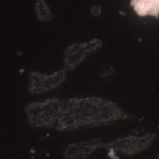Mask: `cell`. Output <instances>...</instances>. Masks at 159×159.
I'll use <instances>...</instances> for the list:
<instances>
[{
	"label": "cell",
	"mask_w": 159,
	"mask_h": 159,
	"mask_svg": "<svg viewBox=\"0 0 159 159\" xmlns=\"http://www.w3.org/2000/svg\"><path fill=\"white\" fill-rule=\"evenodd\" d=\"M154 139V135L152 133H147L142 136L129 135L114 142L110 147L123 154L134 155L148 148Z\"/></svg>",
	"instance_id": "obj_1"
},
{
	"label": "cell",
	"mask_w": 159,
	"mask_h": 159,
	"mask_svg": "<svg viewBox=\"0 0 159 159\" xmlns=\"http://www.w3.org/2000/svg\"><path fill=\"white\" fill-rule=\"evenodd\" d=\"M101 46V42L98 39H94L85 43L76 44L70 48L69 61L70 66H75L86 57L90 52L98 49Z\"/></svg>",
	"instance_id": "obj_2"
},
{
	"label": "cell",
	"mask_w": 159,
	"mask_h": 159,
	"mask_svg": "<svg viewBox=\"0 0 159 159\" xmlns=\"http://www.w3.org/2000/svg\"><path fill=\"white\" fill-rule=\"evenodd\" d=\"M130 6L140 17H159V0H130Z\"/></svg>",
	"instance_id": "obj_3"
},
{
	"label": "cell",
	"mask_w": 159,
	"mask_h": 159,
	"mask_svg": "<svg viewBox=\"0 0 159 159\" xmlns=\"http://www.w3.org/2000/svg\"><path fill=\"white\" fill-rule=\"evenodd\" d=\"M36 14L41 20H47L51 18V14L43 1H39L36 4Z\"/></svg>",
	"instance_id": "obj_4"
},
{
	"label": "cell",
	"mask_w": 159,
	"mask_h": 159,
	"mask_svg": "<svg viewBox=\"0 0 159 159\" xmlns=\"http://www.w3.org/2000/svg\"><path fill=\"white\" fill-rule=\"evenodd\" d=\"M101 7L100 6H93L92 7V9H91V12L92 14L94 16H97L101 13Z\"/></svg>",
	"instance_id": "obj_5"
},
{
	"label": "cell",
	"mask_w": 159,
	"mask_h": 159,
	"mask_svg": "<svg viewBox=\"0 0 159 159\" xmlns=\"http://www.w3.org/2000/svg\"><path fill=\"white\" fill-rule=\"evenodd\" d=\"M114 71V69H112V67H103V71H102L101 73L103 74V76H109L110 74L109 73H112Z\"/></svg>",
	"instance_id": "obj_6"
}]
</instances>
